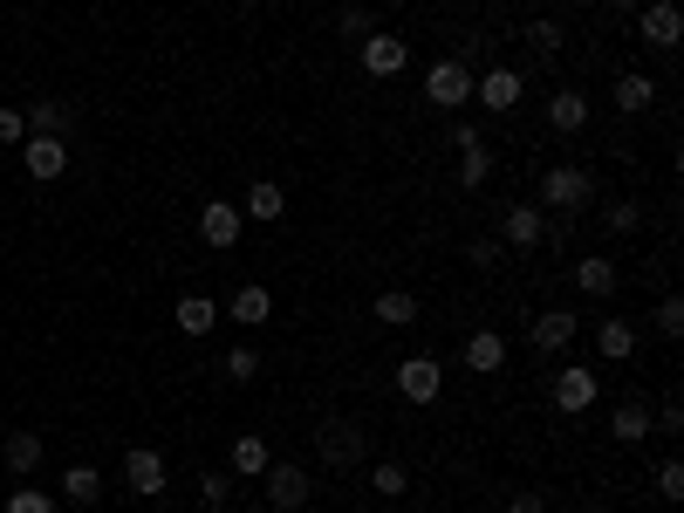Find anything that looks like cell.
Returning a JSON list of instances; mask_svg holds the SVG:
<instances>
[{"label":"cell","mask_w":684,"mask_h":513,"mask_svg":"<svg viewBox=\"0 0 684 513\" xmlns=\"http://www.w3.org/2000/svg\"><path fill=\"white\" fill-rule=\"evenodd\" d=\"M610 439H616V445H643V439H651V404L623 398V404L610 411Z\"/></svg>","instance_id":"obj_21"},{"label":"cell","mask_w":684,"mask_h":513,"mask_svg":"<svg viewBox=\"0 0 684 513\" xmlns=\"http://www.w3.org/2000/svg\"><path fill=\"white\" fill-rule=\"evenodd\" d=\"M280 213H288V192H280L274 178H254V185H247V199H239V219H261V226H274Z\"/></svg>","instance_id":"obj_19"},{"label":"cell","mask_w":684,"mask_h":513,"mask_svg":"<svg viewBox=\"0 0 684 513\" xmlns=\"http://www.w3.org/2000/svg\"><path fill=\"white\" fill-rule=\"evenodd\" d=\"M507 513H548V500H541V493H513Z\"/></svg>","instance_id":"obj_41"},{"label":"cell","mask_w":684,"mask_h":513,"mask_svg":"<svg viewBox=\"0 0 684 513\" xmlns=\"http://www.w3.org/2000/svg\"><path fill=\"white\" fill-rule=\"evenodd\" d=\"M267 465H274L267 439H261V431H239V439H233V472H239V480H261Z\"/></svg>","instance_id":"obj_26"},{"label":"cell","mask_w":684,"mask_h":513,"mask_svg":"<svg viewBox=\"0 0 684 513\" xmlns=\"http://www.w3.org/2000/svg\"><path fill=\"white\" fill-rule=\"evenodd\" d=\"M636 34L671 55L684 42V8H677V0H643V8H636Z\"/></svg>","instance_id":"obj_7"},{"label":"cell","mask_w":684,"mask_h":513,"mask_svg":"<svg viewBox=\"0 0 684 513\" xmlns=\"http://www.w3.org/2000/svg\"><path fill=\"white\" fill-rule=\"evenodd\" d=\"M0 513H55V493H42V486H14Z\"/></svg>","instance_id":"obj_33"},{"label":"cell","mask_w":684,"mask_h":513,"mask_svg":"<svg viewBox=\"0 0 684 513\" xmlns=\"http://www.w3.org/2000/svg\"><path fill=\"white\" fill-rule=\"evenodd\" d=\"M397 398L405 404H438L446 398V363L438 357H405L397 363Z\"/></svg>","instance_id":"obj_4"},{"label":"cell","mask_w":684,"mask_h":513,"mask_svg":"<svg viewBox=\"0 0 684 513\" xmlns=\"http://www.w3.org/2000/svg\"><path fill=\"white\" fill-rule=\"evenodd\" d=\"M198 500H206V506L220 513V506L233 500V480H226V472H206V480H198Z\"/></svg>","instance_id":"obj_38"},{"label":"cell","mask_w":684,"mask_h":513,"mask_svg":"<svg viewBox=\"0 0 684 513\" xmlns=\"http://www.w3.org/2000/svg\"><path fill=\"white\" fill-rule=\"evenodd\" d=\"M370 486H377L384 500H405V493H411V472L397 465V459H377V465H370Z\"/></svg>","instance_id":"obj_30"},{"label":"cell","mask_w":684,"mask_h":513,"mask_svg":"<svg viewBox=\"0 0 684 513\" xmlns=\"http://www.w3.org/2000/svg\"><path fill=\"white\" fill-rule=\"evenodd\" d=\"M21 116H28V137H62V131L75 124V110H69L62 96H34Z\"/></svg>","instance_id":"obj_18"},{"label":"cell","mask_w":684,"mask_h":513,"mask_svg":"<svg viewBox=\"0 0 684 513\" xmlns=\"http://www.w3.org/2000/svg\"><path fill=\"white\" fill-rule=\"evenodd\" d=\"M239 206H226V199H206V213H198V240H206L213 254H233L239 247Z\"/></svg>","instance_id":"obj_10"},{"label":"cell","mask_w":684,"mask_h":513,"mask_svg":"<svg viewBox=\"0 0 684 513\" xmlns=\"http://www.w3.org/2000/svg\"><path fill=\"white\" fill-rule=\"evenodd\" d=\"M315 8H336V0H315Z\"/></svg>","instance_id":"obj_43"},{"label":"cell","mask_w":684,"mask_h":513,"mask_svg":"<svg viewBox=\"0 0 684 513\" xmlns=\"http://www.w3.org/2000/svg\"><path fill=\"white\" fill-rule=\"evenodd\" d=\"M528 42H534L541 55H561V42H569V34H561L554 14H534V21H528Z\"/></svg>","instance_id":"obj_31"},{"label":"cell","mask_w":684,"mask_h":513,"mask_svg":"<svg viewBox=\"0 0 684 513\" xmlns=\"http://www.w3.org/2000/svg\"><path fill=\"white\" fill-rule=\"evenodd\" d=\"M595 404H602V377H595L589 363L554 370V411H561V418H582V411H595Z\"/></svg>","instance_id":"obj_6"},{"label":"cell","mask_w":684,"mask_h":513,"mask_svg":"<svg viewBox=\"0 0 684 513\" xmlns=\"http://www.w3.org/2000/svg\"><path fill=\"white\" fill-rule=\"evenodd\" d=\"M589 199H595V172H582V165H548V172H541L534 206H554V213H589Z\"/></svg>","instance_id":"obj_1"},{"label":"cell","mask_w":684,"mask_h":513,"mask_svg":"<svg viewBox=\"0 0 684 513\" xmlns=\"http://www.w3.org/2000/svg\"><path fill=\"white\" fill-rule=\"evenodd\" d=\"M370 315H377L384 329H411V322H418V295H411V288H384V295L370 301Z\"/></svg>","instance_id":"obj_24"},{"label":"cell","mask_w":684,"mask_h":513,"mask_svg":"<svg viewBox=\"0 0 684 513\" xmlns=\"http://www.w3.org/2000/svg\"><path fill=\"white\" fill-rule=\"evenodd\" d=\"M651 322H657V336H664V342H677V336H684V301H677V295H664V301L651 308Z\"/></svg>","instance_id":"obj_32"},{"label":"cell","mask_w":684,"mask_h":513,"mask_svg":"<svg viewBox=\"0 0 684 513\" xmlns=\"http://www.w3.org/2000/svg\"><path fill=\"white\" fill-rule=\"evenodd\" d=\"M315 445H321V465H329V472H356V465L370 459L364 424H356V418H329V424H315Z\"/></svg>","instance_id":"obj_3"},{"label":"cell","mask_w":684,"mask_h":513,"mask_svg":"<svg viewBox=\"0 0 684 513\" xmlns=\"http://www.w3.org/2000/svg\"><path fill=\"white\" fill-rule=\"evenodd\" d=\"M466 260H479V267H500V260H507V247H500V233H479V240L466 247Z\"/></svg>","instance_id":"obj_37"},{"label":"cell","mask_w":684,"mask_h":513,"mask_svg":"<svg viewBox=\"0 0 684 513\" xmlns=\"http://www.w3.org/2000/svg\"><path fill=\"white\" fill-rule=\"evenodd\" d=\"M602 219H610V233H623V240H630V233L643 226V213H636V199H610V213H602Z\"/></svg>","instance_id":"obj_36"},{"label":"cell","mask_w":684,"mask_h":513,"mask_svg":"<svg viewBox=\"0 0 684 513\" xmlns=\"http://www.w3.org/2000/svg\"><path fill=\"white\" fill-rule=\"evenodd\" d=\"M124 480H131V493L157 500V493H165V452H151V445H131V452H124Z\"/></svg>","instance_id":"obj_13"},{"label":"cell","mask_w":684,"mask_h":513,"mask_svg":"<svg viewBox=\"0 0 684 513\" xmlns=\"http://www.w3.org/2000/svg\"><path fill=\"white\" fill-rule=\"evenodd\" d=\"M541 240H548L541 206H507V213H500V247H520V254H528V247H541Z\"/></svg>","instance_id":"obj_12"},{"label":"cell","mask_w":684,"mask_h":513,"mask_svg":"<svg viewBox=\"0 0 684 513\" xmlns=\"http://www.w3.org/2000/svg\"><path fill=\"white\" fill-rule=\"evenodd\" d=\"M226 377H233V383H254V377H261V357H254L247 342H239V349H226Z\"/></svg>","instance_id":"obj_35"},{"label":"cell","mask_w":684,"mask_h":513,"mask_svg":"<svg viewBox=\"0 0 684 513\" xmlns=\"http://www.w3.org/2000/svg\"><path fill=\"white\" fill-rule=\"evenodd\" d=\"M21 165H28L34 185H49V178L69 172V144H62V137H28V144H21Z\"/></svg>","instance_id":"obj_11"},{"label":"cell","mask_w":684,"mask_h":513,"mask_svg":"<svg viewBox=\"0 0 684 513\" xmlns=\"http://www.w3.org/2000/svg\"><path fill=\"white\" fill-rule=\"evenodd\" d=\"M172 322H178V336H206V329L220 322V301H213V295H185V301L172 308Z\"/></svg>","instance_id":"obj_27"},{"label":"cell","mask_w":684,"mask_h":513,"mask_svg":"<svg viewBox=\"0 0 684 513\" xmlns=\"http://www.w3.org/2000/svg\"><path fill=\"white\" fill-rule=\"evenodd\" d=\"M602 8H610V14H636V8H643V0H602Z\"/></svg>","instance_id":"obj_42"},{"label":"cell","mask_w":684,"mask_h":513,"mask_svg":"<svg viewBox=\"0 0 684 513\" xmlns=\"http://www.w3.org/2000/svg\"><path fill=\"white\" fill-rule=\"evenodd\" d=\"M425 103H431V110H446V116H452V110H466V103H472V62H466V55L431 62V69H425Z\"/></svg>","instance_id":"obj_2"},{"label":"cell","mask_w":684,"mask_h":513,"mask_svg":"<svg viewBox=\"0 0 684 513\" xmlns=\"http://www.w3.org/2000/svg\"><path fill=\"white\" fill-rule=\"evenodd\" d=\"M96 493H103L96 465H69V472H62V500H69V506H96Z\"/></svg>","instance_id":"obj_28"},{"label":"cell","mask_w":684,"mask_h":513,"mask_svg":"<svg viewBox=\"0 0 684 513\" xmlns=\"http://www.w3.org/2000/svg\"><path fill=\"white\" fill-rule=\"evenodd\" d=\"M0 459H8L14 480H28L34 465H42V431H8V445H0Z\"/></svg>","instance_id":"obj_25"},{"label":"cell","mask_w":684,"mask_h":513,"mask_svg":"<svg viewBox=\"0 0 684 513\" xmlns=\"http://www.w3.org/2000/svg\"><path fill=\"white\" fill-rule=\"evenodd\" d=\"M459 357H466V370H479V377H493V370H507V336H500V329H472V336H466V349H459Z\"/></svg>","instance_id":"obj_15"},{"label":"cell","mask_w":684,"mask_h":513,"mask_svg":"<svg viewBox=\"0 0 684 513\" xmlns=\"http://www.w3.org/2000/svg\"><path fill=\"white\" fill-rule=\"evenodd\" d=\"M582 336V315L575 308H541V315H528V342L541 349V357H561Z\"/></svg>","instance_id":"obj_8"},{"label":"cell","mask_w":684,"mask_h":513,"mask_svg":"<svg viewBox=\"0 0 684 513\" xmlns=\"http://www.w3.org/2000/svg\"><path fill=\"white\" fill-rule=\"evenodd\" d=\"M610 103H616L623 116H643V110L657 103V75H643V69H623V75H616V90H610Z\"/></svg>","instance_id":"obj_16"},{"label":"cell","mask_w":684,"mask_h":513,"mask_svg":"<svg viewBox=\"0 0 684 513\" xmlns=\"http://www.w3.org/2000/svg\"><path fill=\"white\" fill-rule=\"evenodd\" d=\"M261 486H267L274 513H302V506H308V493H315V480H308L295 459H274V465L261 472Z\"/></svg>","instance_id":"obj_5"},{"label":"cell","mask_w":684,"mask_h":513,"mask_svg":"<svg viewBox=\"0 0 684 513\" xmlns=\"http://www.w3.org/2000/svg\"><path fill=\"white\" fill-rule=\"evenodd\" d=\"M548 124H554L561 137L589 131V96H582V90H554V96H548Z\"/></svg>","instance_id":"obj_22"},{"label":"cell","mask_w":684,"mask_h":513,"mask_svg":"<svg viewBox=\"0 0 684 513\" xmlns=\"http://www.w3.org/2000/svg\"><path fill=\"white\" fill-rule=\"evenodd\" d=\"M493 178V151L487 144H472V151H459V185L466 192H479V185H487Z\"/></svg>","instance_id":"obj_29"},{"label":"cell","mask_w":684,"mask_h":513,"mask_svg":"<svg viewBox=\"0 0 684 513\" xmlns=\"http://www.w3.org/2000/svg\"><path fill=\"white\" fill-rule=\"evenodd\" d=\"M595 349H602V363H630V357H636V329L623 322V315H602Z\"/></svg>","instance_id":"obj_23"},{"label":"cell","mask_w":684,"mask_h":513,"mask_svg":"<svg viewBox=\"0 0 684 513\" xmlns=\"http://www.w3.org/2000/svg\"><path fill=\"white\" fill-rule=\"evenodd\" d=\"M472 96L487 103L493 116H507V110H520L528 83H520V69H487V75H472Z\"/></svg>","instance_id":"obj_9"},{"label":"cell","mask_w":684,"mask_h":513,"mask_svg":"<svg viewBox=\"0 0 684 513\" xmlns=\"http://www.w3.org/2000/svg\"><path fill=\"white\" fill-rule=\"evenodd\" d=\"M364 69L377 75V83L405 75V69H411V42H397V34H370V42H364Z\"/></svg>","instance_id":"obj_14"},{"label":"cell","mask_w":684,"mask_h":513,"mask_svg":"<svg viewBox=\"0 0 684 513\" xmlns=\"http://www.w3.org/2000/svg\"><path fill=\"white\" fill-rule=\"evenodd\" d=\"M0 144H28V116L21 110H0Z\"/></svg>","instance_id":"obj_40"},{"label":"cell","mask_w":684,"mask_h":513,"mask_svg":"<svg viewBox=\"0 0 684 513\" xmlns=\"http://www.w3.org/2000/svg\"><path fill=\"white\" fill-rule=\"evenodd\" d=\"M616 281H623V274H616V260H610V254L575 260V288H582L589 301H610V295H616Z\"/></svg>","instance_id":"obj_17"},{"label":"cell","mask_w":684,"mask_h":513,"mask_svg":"<svg viewBox=\"0 0 684 513\" xmlns=\"http://www.w3.org/2000/svg\"><path fill=\"white\" fill-rule=\"evenodd\" d=\"M336 28L349 34V42H364V34H370V8H356V0H336Z\"/></svg>","instance_id":"obj_34"},{"label":"cell","mask_w":684,"mask_h":513,"mask_svg":"<svg viewBox=\"0 0 684 513\" xmlns=\"http://www.w3.org/2000/svg\"><path fill=\"white\" fill-rule=\"evenodd\" d=\"M657 493H664L671 506L684 500V465H677V459H664V465H657Z\"/></svg>","instance_id":"obj_39"},{"label":"cell","mask_w":684,"mask_h":513,"mask_svg":"<svg viewBox=\"0 0 684 513\" xmlns=\"http://www.w3.org/2000/svg\"><path fill=\"white\" fill-rule=\"evenodd\" d=\"M220 315H233L239 329H267V315H274V295H267L261 281H247V288H239V295H233V301L220 308Z\"/></svg>","instance_id":"obj_20"}]
</instances>
